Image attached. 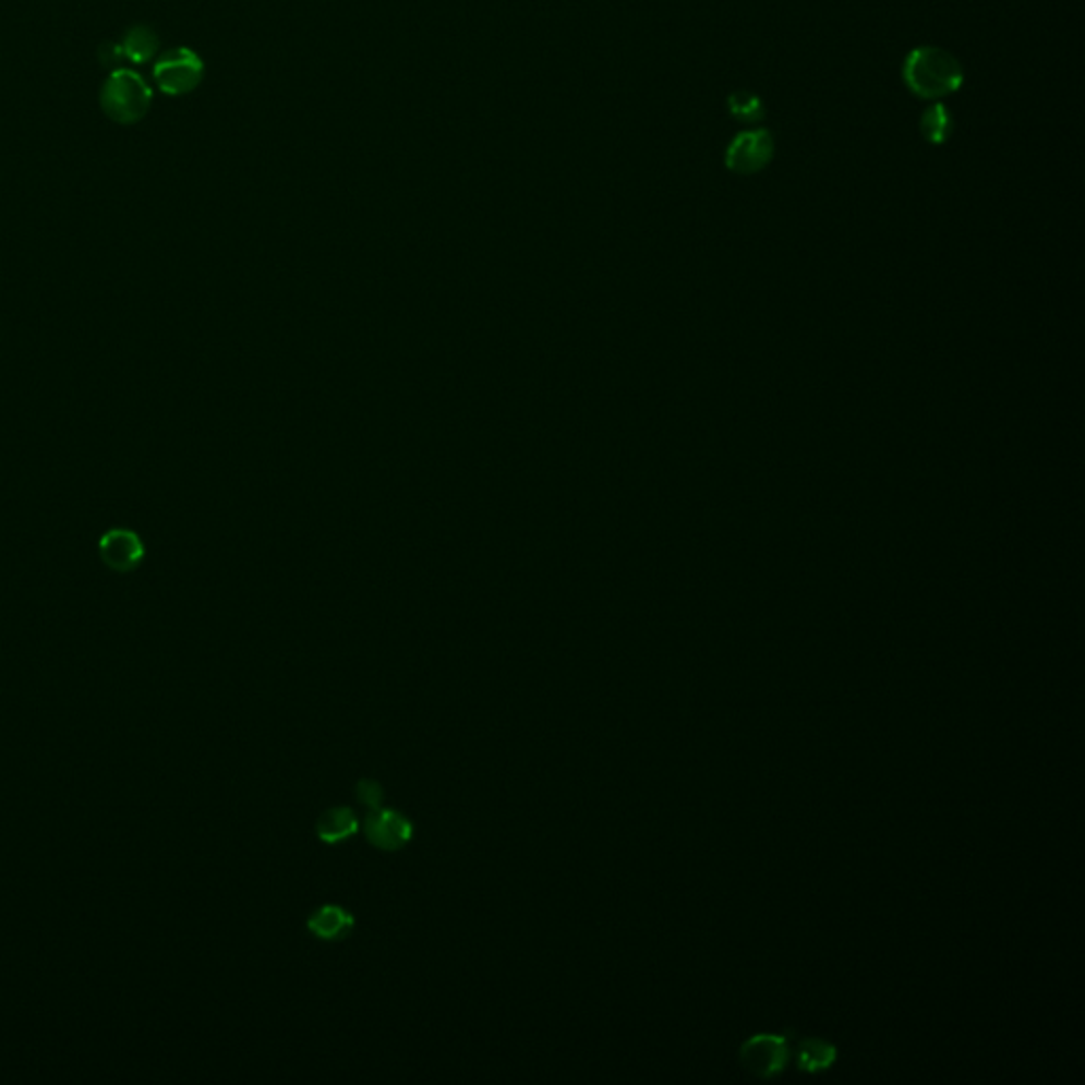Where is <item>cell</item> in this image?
Segmentation results:
<instances>
[{"label": "cell", "mask_w": 1085, "mask_h": 1085, "mask_svg": "<svg viewBox=\"0 0 1085 1085\" xmlns=\"http://www.w3.org/2000/svg\"><path fill=\"white\" fill-rule=\"evenodd\" d=\"M920 130H923V136L931 143V145H943L952 132H954V119H952V112L948 111L945 105L937 103L933 107H929L925 114H923V121H920Z\"/></svg>", "instance_id": "cell-12"}, {"label": "cell", "mask_w": 1085, "mask_h": 1085, "mask_svg": "<svg viewBox=\"0 0 1085 1085\" xmlns=\"http://www.w3.org/2000/svg\"><path fill=\"white\" fill-rule=\"evenodd\" d=\"M121 49L128 62L147 64L159 51V38L149 26L136 24L121 38Z\"/></svg>", "instance_id": "cell-11"}, {"label": "cell", "mask_w": 1085, "mask_h": 1085, "mask_svg": "<svg viewBox=\"0 0 1085 1085\" xmlns=\"http://www.w3.org/2000/svg\"><path fill=\"white\" fill-rule=\"evenodd\" d=\"M359 829H361V821L354 815V810L348 806H336V808L325 810L314 827L318 840L323 844H329V846H337V844L354 837L359 833Z\"/></svg>", "instance_id": "cell-10"}, {"label": "cell", "mask_w": 1085, "mask_h": 1085, "mask_svg": "<svg viewBox=\"0 0 1085 1085\" xmlns=\"http://www.w3.org/2000/svg\"><path fill=\"white\" fill-rule=\"evenodd\" d=\"M354 916L350 909L337 905V903H325L318 909H314L308 916V931L310 936L321 939V941H343L346 937L354 931Z\"/></svg>", "instance_id": "cell-9"}, {"label": "cell", "mask_w": 1085, "mask_h": 1085, "mask_svg": "<svg viewBox=\"0 0 1085 1085\" xmlns=\"http://www.w3.org/2000/svg\"><path fill=\"white\" fill-rule=\"evenodd\" d=\"M367 842L384 853H395L406 848L413 837V823L393 808H375L365 817Z\"/></svg>", "instance_id": "cell-7"}, {"label": "cell", "mask_w": 1085, "mask_h": 1085, "mask_svg": "<svg viewBox=\"0 0 1085 1085\" xmlns=\"http://www.w3.org/2000/svg\"><path fill=\"white\" fill-rule=\"evenodd\" d=\"M774 136L770 130L757 128L740 132L725 150V166L736 174H757L774 159Z\"/></svg>", "instance_id": "cell-5"}, {"label": "cell", "mask_w": 1085, "mask_h": 1085, "mask_svg": "<svg viewBox=\"0 0 1085 1085\" xmlns=\"http://www.w3.org/2000/svg\"><path fill=\"white\" fill-rule=\"evenodd\" d=\"M155 85L168 96H185L204 79V62L189 47H174L164 51L153 64Z\"/></svg>", "instance_id": "cell-4"}, {"label": "cell", "mask_w": 1085, "mask_h": 1085, "mask_svg": "<svg viewBox=\"0 0 1085 1085\" xmlns=\"http://www.w3.org/2000/svg\"><path fill=\"white\" fill-rule=\"evenodd\" d=\"M98 554L109 570L123 575L136 570L143 564L147 547L136 530L114 526L103 532V537L98 539Z\"/></svg>", "instance_id": "cell-6"}, {"label": "cell", "mask_w": 1085, "mask_h": 1085, "mask_svg": "<svg viewBox=\"0 0 1085 1085\" xmlns=\"http://www.w3.org/2000/svg\"><path fill=\"white\" fill-rule=\"evenodd\" d=\"M903 79L918 98L939 100L961 89L965 73L950 51L939 47H916L905 58Z\"/></svg>", "instance_id": "cell-1"}, {"label": "cell", "mask_w": 1085, "mask_h": 1085, "mask_svg": "<svg viewBox=\"0 0 1085 1085\" xmlns=\"http://www.w3.org/2000/svg\"><path fill=\"white\" fill-rule=\"evenodd\" d=\"M795 1030L785 1033H757L745 1039L738 1048L740 1066L761 1082H772L785 1075L793 1060Z\"/></svg>", "instance_id": "cell-3"}, {"label": "cell", "mask_w": 1085, "mask_h": 1085, "mask_svg": "<svg viewBox=\"0 0 1085 1085\" xmlns=\"http://www.w3.org/2000/svg\"><path fill=\"white\" fill-rule=\"evenodd\" d=\"M357 799H359L361 806H365L370 810H375L384 801V788H382L379 783L372 781V779H363L357 785Z\"/></svg>", "instance_id": "cell-14"}, {"label": "cell", "mask_w": 1085, "mask_h": 1085, "mask_svg": "<svg viewBox=\"0 0 1085 1085\" xmlns=\"http://www.w3.org/2000/svg\"><path fill=\"white\" fill-rule=\"evenodd\" d=\"M840 1060V1048L823 1037L795 1035L793 1041V1064L801 1075H823L829 1073Z\"/></svg>", "instance_id": "cell-8"}, {"label": "cell", "mask_w": 1085, "mask_h": 1085, "mask_svg": "<svg viewBox=\"0 0 1085 1085\" xmlns=\"http://www.w3.org/2000/svg\"><path fill=\"white\" fill-rule=\"evenodd\" d=\"M727 107H730V112L743 121V123H757L765 117V107L761 103L759 96H755L752 92H734L730 98H727Z\"/></svg>", "instance_id": "cell-13"}, {"label": "cell", "mask_w": 1085, "mask_h": 1085, "mask_svg": "<svg viewBox=\"0 0 1085 1085\" xmlns=\"http://www.w3.org/2000/svg\"><path fill=\"white\" fill-rule=\"evenodd\" d=\"M153 105V89L147 79L132 69H114L100 89V109L121 125L145 119Z\"/></svg>", "instance_id": "cell-2"}, {"label": "cell", "mask_w": 1085, "mask_h": 1085, "mask_svg": "<svg viewBox=\"0 0 1085 1085\" xmlns=\"http://www.w3.org/2000/svg\"><path fill=\"white\" fill-rule=\"evenodd\" d=\"M121 60H125V58H123L121 43H105V45L100 47V62H103L105 67H109L111 71L119 69V62H121Z\"/></svg>", "instance_id": "cell-15"}]
</instances>
